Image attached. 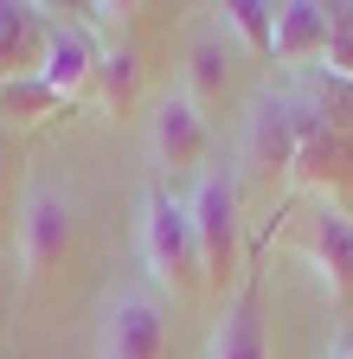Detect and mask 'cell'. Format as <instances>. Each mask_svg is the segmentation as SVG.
Instances as JSON below:
<instances>
[{
  "instance_id": "1",
  "label": "cell",
  "mask_w": 353,
  "mask_h": 359,
  "mask_svg": "<svg viewBox=\"0 0 353 359\" xmlns=\"http://www.w3.org/2000/svg\"><path fill=\"white\" fill-rule=\"evenodd\" d=\"M142 263L167 295H193L206 283V257H199V231L187 199H173L167 187H148L142 199Z\"/></svg>"
},
{
  "instance_id": "2",
  "label": "cell",
  "mask_w": 353,
  "mask_h": 359,
  "mask_svg": "<svg viewBox=\"0 0 353 359\" xmlns=\"http://www.w3.org/2000/svg\"><path fill=\"white\" fill-rule=\"evenodd\" d=\"M187 212H193V231H199L206 283L225 289L232 276H244L238 269V257H244V187H238V167H199Z\"/></svg>"
},
{
  "instance_id": "3",
  "label": "cell",
  "mask_w": 353,
  "mask_h": 359,
  "mask_svg": "<svg viewBox=\"0 0 353 359\" xmlns=\"http://www.w3.org/2000/svg\"><path fill=\"white\" fill-rule=\"evenodd\" d=\"M77 244V205L52 180H26L20 212H13V250H20V276L39 283L52 263H65Z\"/></svg>"
},
{
  "instance_id": "4",
  "label": "cell",
  "mask_w": 353,
  "mask_h": 359,
  "mask_svg": "<svg viewBox=\"0 0 353 359\" xmlns=\"http://www.w3.org/2000/svg\"><path fill=\"white\" fill-rule=\"evenodd\" d=\"M295 148H302V103L295 90H263L244 116V167H238V187L244 180H263L277 187L283 173H295Z\"/></svg>"
},
{
  "instance_id": "5",
  "label": "cell",
  "mask_w": 353,
  "mask_h": 359,
  "mask_svg": "<svg viewBox=\"0 0 353 359\" xmlns=\"http://www.w3.org/2000/svg\"><path fill=\"white\" fill-rule=\"evenodd\" d=\"M167 346V314L154 289L122 283L103 295V321H97V359H161Z\"/></svg>"
},
{
  "instance_id": "6",
  "label": "cell",
  "mask_w": 353,
  "mask_h": 359,
  "mask_svg": "<svg viewBox=\"0 0 353 359\" xmlns=\"http://www.w3.org/2000/svg\"><path fill=\"white\" fill-rule=\"evenodd\" d=\"M148 148H154V167L167 173H193L212 148V128H206V109L187 97V90H167L148 116Z\"/></svg>"
},
{
  "instance_id": "7",
  "label": "cell",
  "mask_w": 353,
  "mask_h": 359,
  "mask_svg": "<svg viewBox=\"0 0 353 359\" xmlns=\"http://www.w3.org/2000/svg\"><path fill=\"white\" fill-rule=\"evenodd\" d=\"M302 244H308V263L321 269L328 295H334L340 308H353V212H347L340 199H321L315 212H308Z\"/></svg>"
},
{
  "instance_id": "8",
  "label": "cell",
  "mask_w": 353,
  "mask_h": 359,
  "mask_svg": "<svg viewBox=\"0 0 353 359\" xmlns=\"http://www.w3.org/2000/svg\"><path fill=\"white\" fill-rule=\"evenodd\" d=\"M206 359H270V334H263V276H257V263H244V276H238L225 314H218V327H212Z\"/></svg>"
},
{
  "instance_id": "9",
  "label": "cell",
  "mask_w": 353,
  "mask_h": 359,
  "mask_svg": "<svg viewBox=\"0 0 353 359\" xmlns=\"http://www.w3.org/2000/svg\"><path fill=\"white\" fill-rule=\"evenodd\" d=\"M32 77L46 83L58 103L84 97V90L97 83V45H91V32L71 26V20H52V26H46V58H39Z\"/></svg>"
},
{
  "instance_id": "10",
  "label": "cell",
  "mask_w": 353,
  "mask_h": 359,
  "mask_svg": "<svg viewBox=\"0 0 353 359\" xmlns=\"http://www.w3.org/2000/svg\"><path fill=\"white\" fill-rule=\"evenodd\" d=\"M46 7H20V0H0V77H32L46 58Z\"/></svg>"
},
{
  "instance_id": "11",
  "label": "cell",
  "mask_w": 353,
  "mask_h": 359,
  "mask_svg": "<svg viewBox=\"0 0 353 359\" xmlns=\"http://www.w3.org/2000/svg\"><path fill=\"white\" fill-rule=\"evenodd\" d=\"M187 97L199 103V109H212V103H225V90H232V52H225V26H206L193 45H187Z\"/></svg>"
},
{
  "instance_id": "12",
  "label": "cell",
  "mask_w": 353,
  "mask_h": 359,
  "mask_svg": "<svg viewBox=\"0 0 353 359\" xmlns=\"http://www.w3.org/2000/svg\"><path fill=\"white\" fill-rule=\"evenodd\" d=\"M328 52V7L315 0H283L277 7V58L302 65V58H321Z\"/></svg>"
},
{
  "instance_id": "13",
  "label": "cell",
  "mask_w": 353,
  "mask_h": 359,
  "mask_svg": "<svg viewBox=\"0 0 353 359\" xmlns=\"http://www.w3.org/2000/svg\"><path fill=\"white\" fill-rule=\"evenodd\" d=\"M218 13H225L218 26H232L257 58H277V7L270 0H232V7H218Z\"/></svg>"
},
{
  "instance_id": "14",
  "label": "cell",
  "mask_w": 353,
  "mask_h": 359,
  "mask_svg": "<svg viewBox=\"0 0 353 359\" xmlns=\"http://www.w3.org/2000/svg\"><path fill=\"white\" fill-rule=\"evenodd\" d=\"M97 83H103V103H128L135 97V52L128 45H109V52H97Z\"/></svg>"
},
{
  "instance_id": "15",
  "label": "cell",
  "mask_w": 353,
  "mask_h": 359,
  "mask_svg": "<svg viewBox=\"0 0 353 359\" xmlns=\"http://www.w3.org/2000/svg\"><path fill=\"white\" fill-rule=\"evenodd\" d=\"M328 77H347L353 83V0L347 7H328Z\"/></svg>"
},
{
  "instance_id": "16",
  "label": "cell",
  "mask_w": 353,
  "mask_h": 359,
  "mask_svg": "<svg viewBox=\"0 0 353 359\" xmlns=\"http://www.w3.org/2000/svg\"><path fill=\"white\" fill-rule=\"evenodd\" d=\"M0 97H7V109H58V97L39 77H13L7 90H0Z\"/></svg>"
},
{
  "instance_id": "17",
  "label": "cell",
  "mask_w": 353,
  "mask_h": 359,
  "mask_svg": "<svg viewBox=\"0 0 353 359\" xmlns=\"http://www.w3.org/2000/svg\"><path fill=\"white\" fill-rule=\"evenodd\" d=\"M0 167H7V148H0Z\"/></svg>"
},
{
  "instance_id": "18",
  "label": "cell",
  "mask_w": 353,
  "mask_h": 359,
  "mask_svg": "<svg viewBox=\"0 0 353 359\" xmlns=\"http://www.w3.org/2000/svg\"><path fill=\"white\" fill-rule=\"evenodd\" d=\"M347 359H353V353H347Z\"/></svg>"
}]
</instances>
